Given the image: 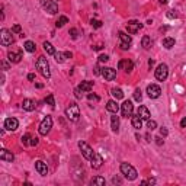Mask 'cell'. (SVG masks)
<instances>
[{
    "mask_svg": "<svg viewBox=\"0 0 186 186\" xmlns=\"http://www.w3.org/2000/svg\"><path fill=\"white\" fill-rule=\"evenodd\" d=\"M37 70L44 76L45 79H50L51 77V71H50V64H48V60L45 58L44 55H41L37 60Z\"/></svg>",
    "mask_w": 186,
    "mask_h": 186,
    "instance_id": "6da1fadb",
    "label": "cell"
},
{
    "mask_svg": "<svg viewBox=\"0 0 186 186\" xmlns=\"http://www.w3.org/2000/svg\"><path fill=\"white\" fill-rule=\"evenodd\" d=\"M66 116H67L68 121H71V122H77L79 118H80V109H79V105L74 103V102L68 105V108L66 109Z\"/></svg>",
    "mask_w": 186,
    "mask_h": 186,
    "instance_id": "7a4b0ae2",
    "label": "cell"
},
{
    "mask_svg": "<svg viewBox=\"0 0 186 186\" xmlns=\"http://www.w3.org/2000/svg\"><path fill=\"white\" fill-rule=\"evenodd\" d=\"M121 173H122L128 180H135L137 176H138L137 170H135L131 164H128V163H121Z\"/></svg>",
    "mask_w": 186,
    "mask_h": 186,
    "instance_id": "3957f363",
    "label": "cell"
},
{
    "mask_svg": "<svg viewBox=\"0 0 186 186\" xmlns=\"http://www.w3.org/2000/svg\"><path fill=\"white\" fill-rule=\"evenodd\" d=\"M13 42H15V39H13L12 32L9 29H6V28H3L0 31V44L3 47H8V45H12Z\"/></svg>",
    "mask_w": 186,
    "mask_h": 186,
    "instance_id": "277c9868",
    "label": "cell"
},
{
    "mask_svg": "<svg viewBox=\"0 0 186 186\" xmlns=\"http://www.w3.org/2000/svg\"><path fill=\"white\" fill-rule=\"evenodd\" d=\"M154 76H156V79L158 82H164L167 79V76H169V67L164 63L163 64H158L157 68L154 70Z\"/></svg>",
    "mask_w": 186,
    "mask_h": 186,
    "instance_id": "5b68a950",
    "label": "cell"
},
{
    "mask_svg": "<svg viewBox=\"0 0 186 186\" xmlns=\"http://www.w3.org/2000/svg\"><path fill=\"white\" fill-rule=\"evenodd\" d=\"M79 148H80V151H82V154L83 157L86 158V160H92L93 158V156H95V151H93V148L90 147L87 142H84V141H79Z\"/></svg>",
    "mask_w": 186,
    "mask_h": 186,
    "instance_id": "8992f818",
    "label": "cell"
},
{
    "mask_svg": "<svg viewBox=\"0 0 186 186\" xmlns=\"http://www.w3.org/2000/svg\"><path fill=\"white\" fill-rule=\"evenodd\" d=\"M51 128H52V118L51 116H45V118L41 121L38 131H39V134L41 135H47L50 131H51Z\"/></svg>",
    "mask_w": 186,
    "mask_h": 186,
    "instance_id": "52a82bcc",
    "label": "cell"
},
{
    "mask_svg": "<svg viewBox=\"0 0 186 186\" xmlns=\"http://www.w3.org/2000/svg\"><path fill=\"white\" fill-rule=\"evenodd\" d=\"M41 6L50 13V15H55L58 12V5L54 0H41Z\"/></svg>",
    "mask_w": 186,
    "mask_h": 186,
    "instance_id": "ba28073f",
    "label": "cell"
},
{
    "mask_svg": "<svg viewBox=\"0 0 186 186\" xmlns=\"http://www.w3.org/2000/svg\"><path fill=\"white\" fill-rule=\"evenodd\" d=\"M132 112H134V105H132L131 100H125L124 103L121 105V113H122V116H124V118L131 116V115H132Z\"/></svg>",
    "mask_w": 186,
    "mask_h": 186,
    "instance_id": "9c48e42d",
    "label": "cell"
},
{
    "mask_svg": "<svg viewBox=\"0 0 186 186\" xmlns=\"http://www.w3.org/2000/svg\"><path fill=\"white\" fill-rule=\"evenodd\" d=\"M147 95H148L150 99H157V97H160V95H162L160 86H157V84H148V86H147Z\"/></svg>",
    "mask_w": 186,
    "mask_h": 186,
    "instance_id": "30bf717a",
    "label": "cell"
},
{
    "mask_svg": "<svg viewBox=\"0 0 186 186\" xmlns=\"http://www.w3.org/2000/svg\"><path fill=\"white\" fill-rule=\"evenodd\" d=\"M141 28H142V23H140L138 21H129L127 23V31H128V34H131V35L137 34Z\"/></svg>",
    "mask_w": 186,
    "mask_h": 186,
    "instance_id": "8fae6325",
    "label": "cell"
},
{
    "mask_svg": "<svg viewBox=\"0 0 186 186\" xmlns=\"http://www.w3.org/2000/svg\"><path fill=\"white\" fill-rule=\"evenodd\" d=\"M118 68L119 70L127 71V73H131L132 68H134V63H132L131 60H121V61L118 63Z\"/></svg>",
    "mask_w": 186,
    "mask_h": 186,
    "instance_id": "7c38bea8",
    "label": "cell"
},
{
    "mask_svg": "<svg viewBox=\"0 0 186 186\" xmlns=\"http://www.w3.org/2000/svg\"><path fill=\"white\" fill-rule=\"evenodd\" d=\"M102 164H103V158H102V156H100L99 153H95L93 158L90 160V166H92V169L97 170V169H100V167H102Z\"/></svg>",
    "mask_w": 186,
    "mask_h": 186,
    "instance_id": "4fadbf2b",
    "label": "cell"
},
{
    "mask_svg": "<svg viewBox=\"0 0 186 186\" xmlns=\"http://www.w3.org/2000/svg\"><path fill=\"white\" fill-rule=\"evenodd\" d=\"M102 76L105 77V80L112 82V80L116 77V70H113V68H111V67H105V68H102Z\"/></svg>",
    "mask_w": 186,
    "mask_h": 186,
    "instance_id": "5bb4252c",
    "label": "cell"
},
{
    "mask_svg": "<svg viewBox=\"0 0 186 186\" xmlns=\"http://www.w3.org/2000/svg\"><path fill=\"white\" fill-rule=\"evenodd\" d=\"M18 127H19V122H18L16 118H8L5 121V128H6L8 131H16Z\"/></svg>",
    "mask_w": 186,
    "mask_h": 186,
    "instance_id": "9a60e30c",
    "label": "cell"
},
{
    "mask_svg": "<svg viewBox=\"0 0 186 186\" xmlns=\"http://www.w3.org/2000/svg\"><path fill=\"white\" fill-rule=\"evenodd\" d=\"M35 169H37V171L41 176H47V175H48V167H47V164H45L42 160L35 162Z\"/></svg>",
    "mask_w": 186,
    "mask_h": 186,
    "instance_id": "2e32d148",
    "label": "cell"
},
{
    "mask_svg": "<svg viewBox=\"0 0 186 186\" xmlns=\"http://www.w3.org/2000/svg\"><path fill=\"white\" fill-rule=\"evenodd\" d=\"M137 115L140 116V118L142 119V121H148L150 119V111L147 109V106H144V105H141L140 108H138V111H137Z\"/></svg>",
    "mask_w": 186,
    "mask_h": 186,
    "instance_id": "e0dca14e",
    "label": "cell"
},
{
    "mask_svg": "<svg viewBox=\"0 0 186 186\" xmlns=\"http://www.w3.org/2000/svg\"><path fill=\"white\" fill-rule=\"evenodd\" d=\"M8 58H9V61H10V63L18 64V63H21V60H22V51H19V52L9 51L8 52Z\"/></svg>",
    "mask_w": 186,
    "mask_h": 186,
    "instance_id": "ac0fdd59",
    "label": "cell"
},
{
    "mask_svg": "<svg viewBox=\"0 0 186 186\" xmlns=\"http://www.w3.org/2000/svg\"><path fill=\"white\" fill-rule=\"evenodd\" d=\"M0 160L12 163V162L15 160V156L12 154V151H9V150H5V148H3L2 151H0Z\"/></svg>",
    "mask_w": 186,
    "mask_h": 186,
    "instance_id": "d6986e66",
    "label": "cell"
},
{
    "mask_svg": "<svg viewBox=\"0 0 186 186\" xmlns=\"http://www.w3.org/2000/svg\"><path fill=\"white\" fill-rule=\"evenodd\" d=\"M106 109L111 112V113H118L119 109H121V106L116 103V100H109V102L106 103Z\"/></svg>",
    "mask_w": 186,
    "mask_h": 186,
    "instance_id": "ffe728a7",
    "label": "cell"
},
{
    "mask_svg": "<svg viewBox=\"0 0 186 186\" xmlns=\"http://www.w3.org/2000/svg\"><path fill=\"white\" fill-rule=\"evenodd\" d=\"M22 108L23 111H28V112H32L35 109V102L32 99H25L22 102Z\"/></svg>",
    "mask_w": 186,
    "mask_h": 186,
    "instance_id": "44dd1931",
    "label": "cell"
},
{
    "mask_svg": "<svg viewBox=\"0 0 186 186\" xmlns=\"http://www.w3.org/2000/svg\"><path fill=\"white\" fill-rule=\"evenodd\" d=\"M131 124L135 129H141L142 128V119L138 115H131Z\"/></svg>",
    "mask_w": 186,
    "mask_h": 186,
    "instance_id": "7402d4cb",
    "label": "cell"
},
{
    "mask_svg": "<svg viewBox=\"0 0 186 186\" xmlns=\"http://www.w3.org/2000/svg\"><path fill=\"white\" fill-rule=\"evenodd\" d=\"M111 128L113 132L119 131V116H116V113H113V116L111 118Z\"/></svg>",
    "mask_w": 186,
    "mask_h": 186,
    "instance_id": "603a6c76",
    "label": "cell"
},
{
    "mask_svg": "<svg viewBox=\"0 0 186 186\" xmlns=\"http://www.w3.org/2000/svg\"><path fill=\"white\" fill-rule=\"evenodd\" d=\"M79 89L82 90V92H86V93H89L90 90L93 89V82H89V80H86V82H82V83H80V86H79Z\"/></svg>",
    "mask_w": 186,
    "mask_h": 186,
    "instance_id": "cb8c5ba5",
    "label": "cell"
},
{
    "mask_svg": "<svg viewBox=\"0 0 186 186\" xmlns=\"http://www.w3.org/2000/svg\"><path fill=\"white\" fill-rule=\"evenodd\" d=\"M151 45H153V41H151V38L148 35H144L141 39V47L144 50H150L151 48Z\"/></svg>",
    "mask_w": 186,
    "mask_h": 186,
    "instance_id": "d4e9b609",
    "label": "cell"
},
{
    "mask_svg": "<svg viewBox=\"0 0 186 186\" xmlns=\"http://www.w3.org/2000/svg\"><path fill=\"white\" fill-rule=\"evenodd\" d=\"M175 44H176V41H175V38L167 37V38H164V39H163V47H164V48H167V50H170V48H173V47H175Z\"/></svg>",
    "mask_w": 186,
    "mask_h": 186,
    "instance_id": "484cf974",
    "label": "cell"
},
{
    "mask_svg": "<svg viewBox=\"0 0 186 186\" xmlns=\"http://www.w3.org/2000/svg\"><path fill=\"white\" fill-rule=\"evenodd\" d=\"M118 35H119V39H121V42H122V44L131 45V37H129L128 34H125V32H122V31H121Z\"/></svg>",
    "mask_w": 186,
    "mask_h": 186,
    "instance_id": "4316f807",
    "label": "cell"
},
{
    "mask_svg": "<svg viewBox=\"0 0 186 186\" xmlns=\"http://www.w3.org/2000/svg\"><path fill=\"white\" fill-rule=\"evenodd\" d=\"M90 183L92 185H97V186H103L106 182H105V178H102V176H95V178L90 180Z\"/></svg>",
    "mask_w": 186,
    "mask_h": 186,
    "instance_id": "83f0119b",
    "label": "cell"
},
{
    "mask_svg": "<svg viewBox=\"0 0 186 186\" xmlns=\"http://www.w3.org/2000/svg\"><path fill=\"white\" fill-rule=\"evenodd\" d=\"M23 48H25L28 52H35V50H37V45L34 44L32 41H26V42L23 44Z\"/></svg>",
    "mask_w": 186,
    "mask_h": 186,
    "instance_id": "f1b7e54d",
    "label": "cell"
},
{
    "mask_svg": "<svg viewBox=\"0 0 186 186\" xmlns=\"http://www.w3.org/2000/svg\"><path fill=\"white\" fill-rule=\"evenodd\" d=\"M111 93H112V96L115 97L116 100H118V99H122V97H124V92H122L121 89H116V87H113V89L111 90Z\"/></svg>",
    "mask_w": 186,
    "mask_h": 186,
    "instance_id": "f546056e",
    "label": "cell"
},
{
    "mask_svg": "<svg viewBox=\"0 0 186 186\" xmlns=\"http://www.w3.org/2000/svg\"><path fill=\"white\" fill-rule=\"evenodd\" d=\"M42 47H44V50L47 51V54H50V55H54V54H55V50H54V47H52L50 42H47V41H45Z\"/></svg>",
    "mask_w": 186,
    "mask_h": 186,
    "instance_id": "4dcf8cb0",
    "label": "cell"
},
{
    "mask_svg": "<svg viewBox=\"0 0 186 186\" xmlns=\"http://www.w3.org/2000/svg\"><path fill=\"white\" fill-rule=\"evenodd\" d=\"M66 23H68V18H67V16H60V19L57 21V23H55V26H57V28H63Z\"/></svg>",
    "mask_w": 186,
    "mask_h": 186,
    "instance_id": "1f68e13d",
    "label": "cell"
},
{
    "mask_svg": "<svg viewBox=\"0 0 186 186\" xmlns=\"http://www.w3.org/2000/svg\"><path fill=\"white\" fill-rule=\"evenodd\" d=\"M54 57H55V61H57V63H64L66 58H67L64 52H55V54H54Z\"/></svg>",
    "mask_w": 186,
    "mask_h": 186,
    "instance_id": "d6a6232c",
    "label": "cell"
},
{
    "mask_svg": "<svg viewBox=\"0 0 186 186\" xmlns=\"http://www.w3.org/2000/svg\"><path fill=\"white\" fill-rule=\"evenodd\" d=\"M134 99L137 100V102H141V99H142V92H141V89H135V92H134Z\"/></svg>",
    "mask_w": 186,
    "mask_h": 186,
    "instance_id": "836d02e7",
    "label": "cell"
},
{
    "mask_svg": "<svg viewBox=\"0 0 186 186\" xmlns=\"http://www.w3.org/2000/svg\"><path fill=\"white\" fill-rule=\"evenodd\" d=\"M147 128H148L150 131L156 129V128H157V122H156V121H151V119H148V121H147Z\"/></svg>",
    "mask_w": 186,
    "mask_h": 186,
    "instance_id": "e575fe53",
    "label": "cell"
},
{
    "mask_svg": "<svg viewBox=\"0 0 186 186\" xmlns=\"http://www.w3.org/2000/svg\"><path fill=\"white\" fill-rule=\"evenodd\" d=\"M45 102L50 105L51 108H54V106H55V102H54V96H52V95H48V96L45 97Z\"/></svg>",
    "mask_w": 186,
    "mask_h": 186,
    "instance_id": "d590c367",
    "label": "cell"
},
{
    "mask_svg": "<svg viewBox=\"0 0 186 186\" xmlns=\"http://www.w3.org/2000/svg\"><path fill=\"white\" fill-rule=\"evenodd\" d=\"M31 138H32V137H31V134H25V135H23V137H22V144H23V145H28V144H31V141H29Z\"/></svg>",
    "mask_w": 186,
    "mask_h": 186,
    "instance_id": "8d00e7d4",
    "label": "cell"
},
{
    "mask_svg": "<svg viewBox=\"0 0 186 186\" xmlns=\"http://www.w3.org/2000/svg\"><path fill=\"white\" fill-rule=\"evenodd\" d=\"M90 25H92L93 28H100V26H102V22L97 21V19H92V21H90Z\"/></svg>",
    "mask_w": 186,
    "mask_h": 186,
    "instance_id": "74e56055",
    "label": "cell"
},
{
    "mask_svg": "<svg viewBox=\"0 0 186 186\" xmlns=\"http://www.w3.org/2000/svg\"><path fill=\"white\" fill-rule=\"evenodd\" d=\"M70 35H71L73 39H77V37H79V31L76 29V28H71V29H70Z\"/></svg>",
    "mask_w": 186,
    "mask_h": 186,
    "instance_id": "f35d334b",
    "label": "cell"
},
{
    "mask_svg": "<svg viewBox=\"0 0 186 186\" xmlns=\"http://www.w3.org/2000/svg\"><path fill=\"white\" fill-rule=\"evenodd\" d=\"M112 183H113V185H121V183H122V179L119 178V176H113V178H112Z\"/></svg>",
    "mask_w": 186,
    "mask_h": 186,
    "instance_id": "ab89813d",
    "label": "cell"
},
{
    "mask_svg": "<svg viewBox=\"0 0 186 186\" xmlns=\"http://www.w3.org/2000/svg\"><path fill=\"white\" fill-rule=\"evenodd\" d=\"M167 18H169V19H176V18H178V13H176L175 10H169V12H167Z\"/></svg>",
    "mask_w": 186,
    "mask_h": 186,
    "instance_id": "60d3db41",
    "label": "cell"
},
{
    "mask_svg": "<svg viewBox=\"0 0 186 186\" xmlns=\"http://www.w3.org/2000/svg\"><path fill=\"white\" fill-rule=\"evenodd\" d=\"M87 99H89V100H95V102H99V99H100V97L97 96V95H92V93H89V95H87Z\"/></svg>",
    "mask_w": 186,
    "mask_h": 186,
    "instance_id": "b9f144b4",
    "label": "cell"
},
{
    "mask_svg": "<svg viewBox=\"0 0 186 186\" xmlns=\"http://www.w3.org/2000/svg\"><path fill=\"white\" fill-rule=\"evenodd\" d=\"M142 185H147V183H150V185H156V179H147V180H142L141 182Z\"/></svg>",
    "mask_w": 186,
    "mask_h": 186,
    "instance_id": "7bdbcfd3",
    "label": "cell"
},
{
    "mask_svg": "<svg viewBox=\"0 0 186 186\" xmlns=\"http://www.w3.org/2000/svg\"><path fill=\"white\" fill-rule=\"evenodd\" d=\"M108 60H109V57H108L106 54H100V55H99V61H100V63H106Z\"/></svg>",
    "mask_w": 186,
    "mask_h": 186,
    "instance_id": "ee69618b",
    "label": "cell"
},
{
    "mask_svg": "<svg viewBox=\"0 0 186 186\" xmlns=\"http://www.w3.org/2000/svg\"><path fill=\"white\" fill-rule=\"evenodd\" d=\"M21 31H22V28H21V25H13V28H12V32H16V34H21Z\"/></svg>",
    "mask_w": 186,
    "mask_h": 186,
    "instance_id": "f6af8a7d",
    "label": "cell"
},
{
    "mask_svg": "<svg viewBox=\"0 0 186 186\" xmlns=\"http://www.w3.org/2000/svg\"><path fill=\"white\" fill-rule=\"evenodd\" d=\"M167 134H169V131H167V128L162 127L160 128V135H163V137H167Z\"/></svg>",
    "mask_w": 186,
    "mask_h": 186,
    "instance_id": "bcb514c9",
    "label": "cell"
},
{
    "mask_svg": "<svg viewBox=\"0 0 186 186\" xmlns=\"http://www.w3.org/2000/svg\"><path fill=\"white\" fill-rule=\"evenodd\" d=\"M80 92H82V90L79 89V87H77V89L74 90V95H76V97H77V99H82V97H83V95L80 93Z\"/></svg>",
    "mask_w": 186,
    "mask_h": 186,
    "instance_id": "7dc6e473",
    "label": "cell"
},
{
    "mask_svg": "<svg viewBox=\"0 0 186 186\" xmlns=\"http://www.w3.org/2000/svg\"><path fill=\"white\" fill-rule=\"evenodd\" d=\"M38 142H39V140H38L37 137H34V138H31V145H38Z\"/></svg>",
    "mask_w": 186,
    "mask_h": 186,
    "instance_id": "c3c4849f",
    "label": "cell"
},
{
    "mask_svg": "<svg viewBox=\"0 0 186 186\" xmlns=\"http://www.w3.org/2000/svg\"><path fill=\"white\" fill-rule=\"evenodd\" d=\"M154 140H156V142L158 144V145H163V140H162V137H156Z\"/></svg>",
    "mask_w": 186,
    "mask_h": 186,
    "instance_id": "681fc988",
    "label": "cell"
},
{
    "mask_svg": "<svg viewBox=\"0 0 186 186\" xmlns=\"http://www.w3.org/2000/svg\"><path fill=\"white\" fill-rule=\"evenodd\" d=\"M2 67H3V70H9V64L6 61H2Z\"/></svg>",
    "mask_w": 186,
    "mask_h": 186,
    "instance_id": "f907efd6",
    "label": "cell"
},
{
    "mask_svg": "<svg viewBox=\"0 0 186 186\" xmlns=\"http://www.w3.org/2000/svg\"><path fill=\"white\" fill-rule=\"evenodd\" d=\"M28 80L34 82V80H35V74H34V73H29V74H28Z\"/></svg>",
    "mask_w": 186,
    "mask_h": 186,
    "instance_id": "816d5d0a",
    "label": "cell"
},
{
    "mask_svg": "<svg viewBox=\"0 0 186 186\" xmlns=\"http://www.w3.org/2000/svg\"><path fill=\"white\" fill-rule=\"evenodd\" d=\"M95 74H96V76L102 74V71H100V68H99V66H96V67H95Z\"/></svg>",
    "mask_w": 186,
    "mask_h": 186,
    "instance_id": "f5cc1de1",
    "label": "cell"
},
{
    "mask_svg": "<svg viewBox=\"0 0 186 186\" xmlns=\"http://www.w3.org/2000/svg\"><path fill=\"white\" fill-rule=\"evenodd\" d=\"M180 127H182V128L186 127V116H185V118H182V121H180Z\"/></svg>",
    "mask_w": 186,
    "mask_h": 186,
    "instance_id": "db71d44e",
    "label": "cell"
},
{
    "mask_svg": "<svg viewBox=\"0 0 186 186\" xmlns=\"http://www.w3.org/2000/svg\"><path fill=\"white\" fill-rule=\"evenodd\" d=\"M64 54H66V57H67V58H71V57H73V54H71L70 51H66Z\"/></svg>",
    "mask_w": 186,
    "mask_h": 186,
    "instance_id": "11a10c76",
    "label": "cell"
},
{
    "mask_svg": "<svg viewBox=\"0 0 186 186\" xmlns=\"http://www.w3.org/2000/svg\"><path fill=\"white\" fill-rule=\"evenodd\" d=\"M35 86H37L38 89H42V87H44V84H42V83H37Z\"/></svg>",
    "mask_w": 186,
    "mask_h": 186,
    "instance_id": "9f6ffc18",
    "label": "cell"
},
{
    "mask_svg": "<svg viewBox=\"0 0 186 186\" xmlns=\"http://www.w3.org/2000/svg\"><path fill=\"white\" fill-rule=\"evenodd\" d=\"M148 66H150V68L154 66V60H150V61H148Z\"/></svg>",
    "mask_w": 186,
    "mask_h": 186,
    "instance_id": "6f0895ef",
    "label": "cell"
},
{
    "mask_svg": "<svg viewBox=\"0 0 186 186\" xmlns=\"http://www.w3.org/2000/svg\"><path fill=\"white\" fill-rule=\"evenodd\" d=\"M145 138H147V141H151V137H150V134L145 135Z\"/></svg>",
    "mask_w": 186,
    "mask_h": 186,
    "instance_id": "680465c9",
    "label": "cell"
},
{
    "mask_svg": "<svg viewBox=\"0 0 186 186\" xmlns=\"http://www.w3.org/2000/svg\"><path fill=\"white\" fill-rule=\"evenodd\" d=\"M167 3V0H160V5H166Z\"/></svg>",
    "mask_w": 186,
    "mask_h": 186,
    "instance_id": "91938a15",
    "label": "cell"
}]
</instances>
